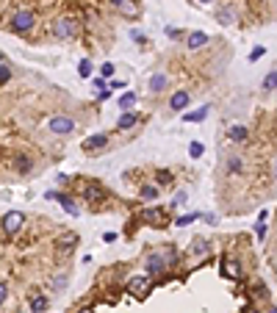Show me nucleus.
Wrapping results in <instances>:
<instances>
[{
    "label": "nucleus",
    "mask_w": 277,
    "mask_h": 313,
    "mask_svg": "<svg viewBox=\"0 0 277 313\" xmlns=\"http://www.w3.org/2000/svg\"><path fill=\"white\" fill-rule=\"evenodd\" d=\"M33 22H36L33 11L20 9V11H14V14H11V20H9V31H14V33H25V31H31V28H33Z\"/></svg>",
    "instance_id": "f257e3e1"
},
{
    "label": "nucleus",
    "mask_w": 277,
    "mask_h": 313,
    "mask_svg": "<svg viewBox=\"0 0 277 313\" xmlns=\"http://www.w3.org/2000/svg\"><path fill=\"white\" fill-rule=\"evenodd\" d=\"M45 197L47 200H58V203H61V208L67 211L69 216H81V208L75 205V197H69V194H64V191H47Z\"/></svg>",
    "instance_id": "f03ea898"
},
{
    "label": "nucleus",
    "mask_w": 277,
    "mask_h": 313,
    "mask_svg": "<svg viewBox=\"0 0 277 313\" xmlns=\"http://www.w3.org/2000/svg\"><path fill=\"white\" fill-rule=\"evenodd\" d=\"M150 277H144V275H136V277H131V280H128V291L133 294V297H147V291H150Z\"/></svg>",
    "instance_id": "7ed1b4c3"
},
{
    "label": "nucleus",
    "mask_w": 277,
    "mask_h": 313,
    "mask_svg": "<svg viewBox=\"0 0 277 313\" xmlns=\"http://www.w3.org/2000/svg\"><path fill=\"white\" fill-rule=\"evenodd\" d=\"M141 219L147 224H152V227H167V211L164 208H144L141 211Z\"/></svg>",
    "instance_id": "20e7f679"
},
{
    "label": "nucleus",
    "mask_w": 277,
    "mask_h": 313,
    "mask_svg": "<svg viewBox=\"0 0 277 313\" xmlns=\"http://www.w3.org/2000/svg\"><path fill=\"white\" fill-rule=\"evenodd\" d=\"M22 222H25V216H22L20 211H9V214L3 216V230L9 236H17L22 230Z\"/></svg>",
    "instance_id": "39448f33"
},
{
    "label": "nucleus",
    "mask_w": 277,
    "mask_h": 313,
    "mask_svg": "<svg viewBox=\"0 0 277 313\" xmlns=\"http://www.w3.org/2000/svg\"><path fill=\"white\" fill-rule=\"evenodd\" d=\"M53 36L56 39H72L75 36V20H58V22H53Z\"/></svg>",
    "instance_id": "423d86ee"
},
{
    "label": "nucleus",
    "mask_w": 277,
    "mask_h": 313,
    "mask_svg": "<svg viewBox=\"0 0 277 313\" xmlns=\"http://www.w3.org/2000/svg\"><path fill=\"white\" fill-rule=\"evenodd\" d=\"M167 266H169V263H167V258H164L161 252H152V255H147V261H144L147 275H161Z\"/></svg>",
    "instance_id": "0eeeda50"
},
{
    "label": "nucleus",
    "mask_w": 277,
    "mask_h": 313,
    "mask_svg": "<svg viewBox=\"0 0 277 313\" xmlns=\"http://www.w3.org/2000/svg\"><path fill=\"white\" fill-rule=\"evenodd\" d=\"M50 131L58 133V136H69L75 131V122L69 120V116H53V120H50Z\"/></svg>",
    "instance_id": "6e6552de"
},
{
    "label": "nucleus",
    "mask_w": 277,
    "mask_h": 313,
    "mask_svg": "<svg viewBox=\"0 0 277 313\" xmlns=\"http://www.w3.org/2000/svg\"><path fill=\"white\" fill-rule=\"evenodd\" d=\"M75 244H81L78 233H64V236H58V241H56V250L61 252V255H69V252L75 250Z\"/></svg>",
    "instance_id": "1a4fd4ad"
},
{
    "label": "nucleus",
    "mask_w": 277,
    "mask_h": 313,
    "mask_svg": "<svg viewBox=\"0 0 277 313\" xmlns=\"http://www.w3.org/2000/svg\"><path fill=\"white\" fill-rule=\"evenodd\" d=\"M108 144V133H92L89 139H84V152H94V150H103Z\"/></svg>",
    "instance_id": "9d476101"
},
{
    "label": "nucleus",
    "mask_w": 277,
    "mask_h": 313,
    "mask_svg": "<svg viewBox=\"0 0 277 313\" xmlns=\"http://www.w3.org/2000/svg\"><path fill=\"white\" fill-rule=\"evenodd\" d=\"M186 45H188V50H200V47L208 45V33H203V31L186 33Z\"/></svg>",
    "instance_id": "9b49d317"
},
{
    "label": "nucleus",
    "mask_w": 277,
    "mask_h": 313,
    "mask_svg": "<svg viewBox=\"0 0 277 313\" xmlns=\"http://www.w3.org/2000/svg\"><path fill=\"white\" fill-rule=\"evenodd\" d=\"M84 197L89 200V203H100V200H105V188L100 186V183H89V186L84 188Z\"/></svg>",
    "instance_id": "f8f14e48"
},
{
    "label": "nucleus",
    "mask_w": 277,
    "mask_h": 313,
    "mask_svg": "<svg viewBox=\"0 0 277 313\" xmlns=\"http://www.w3.org/2000/svg\"><path fill=\"white\" fill-rule=\"evenodd\" d=\"M188 100H191V97H188V92L180 89V92H175L172 97H169V108H172V111H183L188 105Z\"/></svg>",
    "instance_id": "ddd939ff"
},
{
    "label": "nucleus",
    "mask_w": 277,
    "mask_h": 313,
    "mask_svg": "<svg viewBox=\"0 0 277 313\" xmlns=\"http://www.w3.org/2000/svg\"><path fill=\"white\" fill-rule=\"evenodd\" d=\"M216 22H219V25H233L235 22L233 6H222V9H216Z\"/></svg>",
    "instance_id": "4468645a"
},
{
    "label": "nucleus",
    "mask_w": 277,
    "mask_h": 313,
    "mask_svg": "<svg viewBox=\"0 0 277 313\" xmlns=\"http://www.w3.org/2000/svg\"><path fill=\"white\" fill-rule=\"evenodd\" d=\"M222 275L225 277H233V280H239L241 277V266H239V261H230V258H222Z\"/></svg>",
    "instance_id": "2eb2a0df"
},
{
    "label": "nucleus",
    "mask_w": 277,
    "mask_h": 313,
    "mask_svg": "<svg viewBox=\"0 0 277 313\" xmlns=\"http://www.w3.org/2000/svg\"><path fill=\"white\" fill-rule=\"evenodd\" d=\"M167 84H169L167 75H164V72H155V75L150 78V92H152V94H161L164 89H167Z\"/></svg>",
    "instance_id": "dca6fc26"
},
{
    "label": "nucleus",
    "mask_w": 277,
    "mask_h": 313,
    "mask_svg": "<svg viewBox=\"0 0 277 313\" xmlns=\"http://www.w3.org/2000/svg\"><path fill=\"white\" fill-rule=\"evenodd\" d=\"M139 122V114L136 111H122V116H120V122H116V128L120 131H128V128H133Z\"/></svg>",
    "instance_id": "f3484780"
},
{
    "label": "nucleus",
    "mask_w": 277,
    "mask_h": 313,
    "mask_svg": "<svg viewBox=\"0 0 277 313\" xmlns=\"http://www.w3.org/2000/svg\"><path fill=\"white\" fill-rule=\"evenodd\" d=\"M227 139L230 141H247L250 139V131H247L244 125H233L230 131H227Z\"/></svg>",
    "instance_id": "a211bd4d"
},
{
    "label": "nucleus",
    "mask_w": 277,
    "mask_h": 313,
    "mask_svg": "<svg viewBox=\"0 0 277 313\" xmlns=\"http://www.w3.org/2000/svg\"><path fill=\"white\" fill-rule=\"evenodd\" d=\"M136 92H125V94H122V97H120V108L122 111H133V105H136Z\"/></svg>",
    "instance_id": "6ab92c4d"
},
{
    "label": "nucleus",
    "mask_w": 277,
    "mask_h": 313,
    "mask_svg": "<svg viewBox=\"0 0 277 313\" xmlns=\"http://www.w3.org/2000/svg\"><path fill=\"white\" fill-rule=\"evenodd\" d=\"M31 310L33 313H45L47 310V297H42V294H33V297H31Z\"/></svg>",
    "instance_id": "aec40b11"
},
{
    "label": "nucleus",
    "mask_w": 277,
    "mask_h": 313,
    "mask_svg": "<svg viewBox=\"0 0 277 313\" xmlns=\"http://www.w3.org/2000/svg\"><path fill=\"white\" fill-rule=\"evenodd\" d=\"M208 111H211V105H203V108H197L194 114H183V120L186 122H203L205 116H208Z\"/></svg>",
    "instance_id": "412c9836"
},
{
    "label": "nucleus",
    "mask_w": 277,
    "mask_h": 313,
    "mask_svg": "<svg viewBox=\"0 0 277 313\" xmlns=\"http://www.w3.org/2000/svg\"><path fill=\"white\" fill-rule=\"evenodd\" d=\"M225 169H227L230 175H239L241 169H244V164H241V158H239V155H230V158L225 161Z\"/></svg>",
    "instance_id": "4be33fe9"
},
{
    "label": "nucleus",
    "mask_w": 277,
    "mask_h": 313,
    "mask_svg": "<svg viewBox=\"0 0 277 313\" xmlns=\"http://www.w3.org/2000/svg\"><path fill=\"white\" fill-rule=\"evenodd\" d=\"M261 89L263 92H274L277 89V67L272 69V72L266 75V78H263V84H261Z\"/></svg>",
    "instance_id": "5701e85b"
},
{
    "label": "nucleus",
    "mask_w": 277,
    "mask_h": 313,
    "mask_svg": "<svg viewBox=\"0 0 277 313\" xmlns=\"http://www.w3.org/2000/svg\"><path fill=\"white\" fill-rule=\"evenodd\" d=\"M14 167H17V172H20V175L31 172V158H25V155H17V158H14Z\"/></svg>",
    "instance_id": "b1692460"
},
{
    "label": "nucleus",
    "mask_w": 277,
    "mask_h": 313,
    "mask_svg": "<svg viewBox=\"0 0 277 313\" xmlns=\"http://www.w3.org/2000/svg\"><path fill=\"white\" fill-rule=\"evenodd\" d=\"M200 216H203V214H197V211H194V214H183V216L175 219V224H178V227H186V224H191L194 219H200Z\"/></svg>",
    "instance_id": "393cba45"
},
{
    "label": "nucleus",
    "mask_w": 277,
    "mask_h": 313,
    "mask_svg": "<svg viewBox=\"0 0 277 313\" xmlns=\"http://www.w3.org/2000/svg\"><path fill=\"white\" fill-rule=\"evenodd\" d=\"M155 183H158V186H169V183H172V172L158 169V172H155Z\"/></svg>",
    "instance_id": "a878e982"
},
{
    "label": "nucleus",
    "mask_w": 277,
    "mask_h": 313,
    "mask_svg": "<svg viewBox=\"0 0 277 313\" xmlns=\"http://www.w3.org/2000/svg\"><path fill=\"white\" fill-rule=\"evenodd\" d=\"M78 72H81V78H89L92 75V61L89 58H84V61L78 64Z\"/></svg>",
    "instance_id": "bb28decb"
},
{
    "label": "nucleus",
    "mask_w": 277,
    "mask_h": 313,
    "mask_svg": "<svg viewBox=\"0 0 277 313\" xmlns=\"http://www.w3.org/2000/svg\"><path fill=\"white\" fill-rule=\"evenodd\" d=\"M155 197H158L155 186H141V200H155Z\"/></svg>",
    "instance_id": "cd10ccee"
},
{
    "label": "nucleus",
    "mask_w": 277,
    "mask_h": 313,
    "mask_svg": "<svg viewBox=\"0 0 277 313\" xmlns=\"http://www.w3.org/2000/svg\"><path fill=\"white\" fill-rule=\"evenodd\" d=\"M64 288H67V275L53 277V291H64Z\"/></svg>",
    "instance_id": "c85d7f7f"
},
{
    "label": "nucleus",
    "mask_w": 277,
    "mask_h": 313,
    "mask_svg": "<svg viewBox=\"0 0 277 313\" xmlns=\"http://www.w3.org/2000/svg\"><path fill=\"white\" fill-rule=\"evenodd\" d=\"M203 150H205V147L200 144V141H191V144H188V155H191V158H200V155H203Z\"/></svg>",
    "instance_id": "c756f323"
},
{
    "label": "nucleus",
    "mask_w": 277,
    "mask_h": 313,
    "mask_svg": "<svg viewBox=\"0 0 277 313\" xmlns=\"http://www.w3.org/2000/svg\"><path fill=\"white\" fill-rule=\"evenodd\" d=\"M194 252H197V255H205V252H208V244H205L203 239H194V247H191Z\"/></svg>",
    "instance_id": "7c9ffc66"
},
{
    "label": "nucleus",
    "mask_w": 277,
    "mask_h": 313,
    "mask_svg": "<svg viewBox=\"0 0 277 313\" xmlns=\"http://www.w3.org/2000/svg\"><path fill=\"white\" fill-rule=\"evenodd\" d=\"M263 56H266V47H255V50H250V56H247V58H250V61L255 64L258 58H263Z\"/></svg>",
    "instance_id": "2f4dec72"
},
{
    "label": "nucleus",
    "mask_w": 277,
    "mask_h": 313,
    "mask_svg": "<svg viewBox=\"0 0 277 313\" xmlns=\"http://www.w3.org/2000/svg\"><path fill=\"white\" fill-rule=\"evenodd\" d=\"M114 69H116L114 64H111V61H105L103 67H100V75H103V78H111V75H114Z\"/></svg>",
    "instance_id": "473e14b6"
},
{
    "label": "nucleus",
    "mask_w": 277,
    "mask_h": 313,
    "mask_svg": "<svg viewBox=\"0 0 277 313\" xmlns=\"http://www.w3.org/2000/svg\"><path fill=\"white\" fill-rule=\"evenodd\" d=\"M122 14H128V17H136V14H139V9H136V6L131 3V0H128V3L122 6Z\"/></svg>",
    "instance_id": "72a5a7b5"
},
{
    "label": "nucleus",
    "mask_w": 277,
    "mask_h": 313,
    "mask_svg": "<svg viewBox=\"0 0 277 313\" xmlns=\"http://www.w3.org/2000/svg\"><path fill=\"white\" fill-rule=\"evenodd\" d=\"M11 78V67H6V64H0V84H6V81Z\"/></svg>",
    "instance_id": "f704fd0d"
},
{
    "label": "nucleus",
    "mask_w": 277,
    "mask_h": 313,
    "mask_svg": "<svg viewBox=\"0 0 277 313\" xmlns=\"http://www.w3.org/2000/svg\"><path fill=\"white\" fill-rule=\"evenodd\" d=\"M94 89H97V92L108 89V84H105V78H103V75H100V78H94Z\"/></svg>",
    "instance_id": "c9c22d12"
},
{
    "label": "nucleus",
    "mask_w": 277,
    "mask_h": 313,
    "mask_svg": "<svg viewBox=\"0 0 277 313\" xmlns=\"http://www.w3.org/2000/svg\"><path fill=\"white\" fill-rule=\"evenodd\" d=\"M255 236H258V239H263V236H266V224H263V222L255 224Z\"/></svg>",
    "instance_id": "e433bc0d"
},
{
    "label": "nucleus",
    "mask_w": 277,
    "mask_h": 313,
    "mask_svg": "<svg viewBox=\"0 0 277 313\" xmlns=\"http://www.w3.org/2000/svg\"><path fill=\"white\" fill-rule=\"evenodd\" d=\"M186 200H188V197H186V191H180L178 197L172 200V205H186Z\"/></svg>",
    "instance_id": "4c0bfd02"
},
{
    "label": "nucleus",
    "mask_w": 277,
    "mask_h": 313,
    "mask_svg": "<svg viewBox=\"0 0 277 313\" xmlns=\"http://www.w3.org/2000/svg\"><path fill=\"white\" fill-rule=\"evenodd\" d=\"M167 36H169V39H180L183 33H180L178 28H167Z\"/></svg>",
    "instance_id": "58836bf2"
},
{
    "label": "nucleus",
    "mask_w": 277,
    "mask_h": 313,
    "mask_svg": "<svg viewBox=\"0 0 277 313\" xmlns=\"http://www.w3.org/2000/svg\"><path fill=\"white\" fill-rule=\"evenodd\" d=\"M6 297H9V286H6V283H0V305H3Z\"/></svg>",
    "instance_id": "ea45409f"
},
{
    "label": "nucleus",
    "mask_w": 277,
    "mask_h": 313,
    "mask_svg": "<svg viewBox=\"0 0 277 313\" xmlns=\"http://www.w3.org/2000/svg\"><path fill=\"white\" fill-rule=\"evenodd\" d=\"M131 36L136 39V42H147V36H144V33H141V31H131Z\"/></svg>",
    "instance_id": "a19ab883"
},
{
    "label": "nucleus",
    "mask_w": 277,
    "mask_h": 313,
    "mask_svg": "<svg viewBox=\"0 0 277 313\" xmlns=\"http://www.w3.org/2000/svg\"><path fill=\"white\" fill-rule=\"evenodd\" d=\"M111 89H125V81H111Z\"/></svg>",
    "instance_id": "79ce46f5"
},
{
    "label": "nucleus",
    "mask_w": 277,
    "mask_h": 313,
    "mask_svg": "<svg viewBox=\"0 0 277 313\" xmlns=\"http://www.w3.org/2000/svg\"><path fill=\"white\" fill-rule=\"evenodd\" d=\"M125 3H128V0H111V6H116V9H122Z\"/></svg>",
    "instance_id": "37998d69"
},
{
    "label": "nucleus",
    "mask_w": 277,
    "mask_h": 313,
    "mask_svg": "<svg viewBox=\"0 0 277 313\" xmlns=\"http://www.w3.org/2000/svg\"><path fill=\"white\" fill-rule=\"evenodd\" d=\"M244 313H261L258 308H244Z\"/></svg>",
    "instance_id": "c03bdc74"
},
{
    "label": "nucleus",
    "mask_w": 277,
    "mask_h": 313,
    "mask_svg": "<svg viewBox=\"0 0 277 313\" xmlns=\"http://www.w3.org/2000/svg\"><path fill=\"white\" fill-rule=\"evenodd\" d=\"M272 172H274V178H277V158H274V164H272Z\"/></svg>",
    "instance_id": "a18cd8bd"
},
{
    "label": "nucleus",
    "mask_w": 277,
    "mask_h": 313,
    "mask_svg": "<svg viewBox=\"0 0 277 313\" xmlns=\"http://www.w3.org/2000/svg\"><path fill=\"white\" fill-rule=\"evenodd\" d=\"M197 3H203V6H208V3H214V0H197Z\"/></svg>",
    "instance_id": "49530a36"
},
{
    "label": "nucleus",
    "mask_w": 277,
    "mask_h": 313,
    "mask_svg": "<svg viewBox=\"0 0 277 313\" xmlns=\"http://www.w3.org/2000/svg\"><path fill=\"white\" fill-rule=\"evenodd\" d=\"M78 313H94V310H89V308H84V310H78Z\"/></svg>",
    "instance_id": "de8ad7c7"
},
{
    "label": "nucleus",
    "mask_w": 277,
    "mask_h": 313,
    "mask_svg": "<svg viewBox=\"0 0 277 313\" xmlns=\"http://www.w3.org/2000/svg\"><path fill=\"white\" fill-rule=\"evenodd\" d=\"M0 64H6V56H3V53H0Z\"/></svg>",
    "instance_id": "09e8293b"
},
{
    "label": "nucleus",
    "mask_w": 277,
    "mask_h": 313,
    "mask_svg": "<svg viewBox=\"0 0 277 313\" xmlns=\"http://www.w3.org/2000/svg\"><path fill=\"white\" fill-rule=\"evenodd\" d=\"M269 313H277V305H274V308H269Z\"/></svg>",
    "instance_id": "8fccbe9b"
},
{
    "label": "nucleus",
    "mask_w": 277,
    "mask_h": 313,
    "mask_svg": "<svg viewBox=\"0 0 277 313\" xmlns=\"http://www.w3.org/2000/svg\"><path fill=\"white\" fill-rule=\"evenodd\" d=\"M17 313H20V310H17Z\"/></svg>",
    "instance_id": "3c124183"
}]
</instances>
